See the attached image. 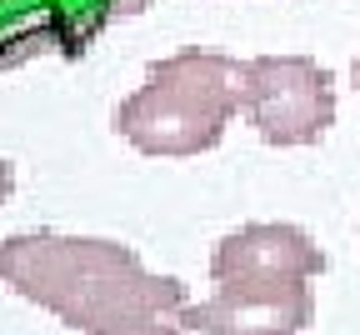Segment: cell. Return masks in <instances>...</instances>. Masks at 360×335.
<instances>
[{"mask_svg": "<svg viewBox=\"0 0 360 335\" xmlns=\"http://www.w3.org/2000/svg\"><path fill=\"white\" fill-rule=\"evenodd\" d=\"M0 285L80 335H186V285L146 270L120 241L60 230L11 235L0 241Z\"/></svg>", "mask_w": 360, "mask_h": 335, "instance_id": "6da1fadb", "label": "cell"}, {"mask_svg": "<svg viewBox=\"0 0 360 335\" xmlns=\"http://www.w3.org/2000/svg\"><path fill=\"white\" fill-rule=\"evenodd\" d=\"M245 65L220 51H175L146 70V85L115 106V130L146 156H200L220 146L240 110Z\"/></svg>", "mask_w": 360, "mask_h": 335, "instance_id": "7a4b0ae2", "label": "cell"}, {"mask_svg": "<svg viewBox=\"0 0 360 335\" xmlns=\"http://www.w3.org/2000/svg\"><path fill=\"white\" fill-rule=\"evenodd\" d=\"M240 110L270 146H310L335 125L330 70L310 56H255L245 61Z\"/></svg>", "mask_w": 360, "mask_h": 335, "instance_id": "3957f363", "label": "cell"}, {"mask_svg": "<svg viewBox=\"0 0 360 335\" xmlns=\"http://www.w3.org/2000/svg\"><path fill=\"white\" fill-rule=\"evenodd\" d=\"M150 0H0V70L35 56L80 61L110 20L141 15Z\"/></svg>", "mask_w": 360, "mask_h": 335, "instance_id": "277c9868", "label": "cell"}, {"mask_svg": "<svg viewBox=\"0 0 360 335\" xmlns=\"http://www.w3.org/2000/svg\"><path fill=\"white\" fill-rule=\"evenodd\" d=\"M315 315L310 280H236L186 310L200 335H300Z\"/></svg>", "mask_w": 360, "mask_h": 335, "instance_id": "5b68a950", "label": "cell"}, {"mask_svg": "<svg viewBox=\"0 0 360 335\" xmlns=\"http://www.w3.org/2000/svg\"><path fill=\"white\" fill-rule=\"evenodd\" d=\"M326 270L321 246L310 241L300 225H240L231 230L210 255L215 285L236 280H310Z\"/></svg>", "mask_w": 360, "mask_h": 335, "instance_id": "8992f818", "label": "cell"}, {"mask_svg": "<svg viewBox=\"0 0 360 335\" xmlns=\"http://www.w3.org/2000/svg\"><path fill=\"white\" fill-rule=\"evenodd\" d=\"M11 185H15V170H11L6 160H0V201H6V196H11Z\"/></svg>", "mask_w": 360, "mask_h": 335, "instance_id": "52a82bcc", "label": "cell"}, {"mask_svg": "<svg viewBox=\"0 0 360 335\" xmlns=\"http://www.w3.org/2000/svg\"><path fill=\"white\" fill-rule=\"evenodd\" d=\"M355 85H360V56H355Z\"/></svg>", "mask_w": 360, "mask_h": 335, "instance_id": "ba28073f", "label": "cell"}]
</instances>
